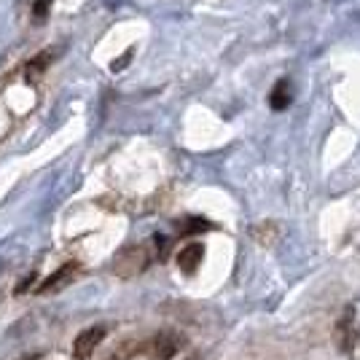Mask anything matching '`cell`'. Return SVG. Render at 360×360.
<instances>
[{"instance_id":"6da1fadb","label":"cell","mask_w":360,"mask_h":360,"mask_svg":"<svg viewBox=\"0 0 360 360\" xmlns=\"http://www.w3.org/2000/svg\"><path fill=\"white\" fill-rule=\"evenodd\" d=\"M105 339V328L97 326V328H86L81 336H75V345H73V358L75 360H89L94 347L100 345Z\"/></svg>"},{"instance_id":"7a4b0ae2","label":"cell","mask_w":360,"mask_h":360,"mask_svg":"<svg viewBox=\"0 0 360 360\" xmlns=\"http://www.w3.org/2000/svg\"><path fill=\"white\" fill-rule=\"evenodd\" d=\"M148 264V255H146V248H127L124 253L116 258V271L119 274H135V271L146 269Z\"/></svg>"},{"instance_id":"3957f363","label":"cell","mask_w":360,"mask_h":360,"mask_svg":"<svg viewBox=\"0 0 360 360\" xmlns=\"http://www.w3.org/2000/svg\"><path fill=\"white\" fill-rule=\"evenodd\" d=\"M75 271H78V264H65V266H60L51 277H46L44 283H41L38 293H41V296H44V293H57L62 285H68V283L73 280Z\"/></svg>"},{"instance_id":"277c9868","label":"cell","mask_w":360,"mask_h":360,"mask_svg":"<svg viewBox=\"0 0 360 360\" xmlns=\"http://www.w3.org/2000/svg\"><path fill=\"white\" fill-rule=\"evenodd\" d=\"M202 258H205V248H202L199 242H191V245H186L178 253V266L186 271V274H191V271H196V266L202 264Z\"/></svg>"},{"instance_id":"5b68a950","label":"cell","mask_w":360,"mask_h":360,"mask_svg":"<svg viewBox=\"0 0 360 360\" xmlns=\"http://www.w3.org/2000/svg\"><path fill=\"white\" fill-rule=\"evenodd\" d=\"M290 100H293V94L288 89V81H277V86H274L269 94L271 110H285V108L290 105Z\"/></svg>"},{"instance_id":"8992f818","label":"cell","mask_w":360,"mask_h":360,"mask_svg":"<svg viewBox=\"0 0 360 360\" xmlns=\"http://www.w3.org/2000/svg\"><path fill=\"white\" fill-rule=\"evenodd\" d=\"M207 229H212V224L205 218H186L180 226V234H199V231H207Z\"/></svg>"},{"instance_id":"52a82bcc","label":"cell","mask_w":360,"mask_h":360,"mask_svg":"<svg viewBox=\"0 0 360 360\" xmlns=\"http://www.w3.org/2000/svg\"><path fill=\"white\" fill-rule=\"evenodd\" d=\"M51 57H54V54H51V49H49V51H44V54H41L38 60H32L30 65H27V78H30V75H35L38 70H44L46 65H49V60H51Z\"/></svg>"},{"instance_id":"ba28073f","label":"cell","mask_w":360,"mask_h":360,"mask_svg":"<svg viewBox=\"0 0 360 360\" xmlns=\"http://www.w3.org/2000/svg\"><path fill=\"white\" fill-rule=\"evenodd\" d=\"M156 352H159V358H165V360L175 352V345L169 342V336H165V333H162V336L156 339Z\"/></svg>"},{"instance_id":"9c48e42d","label":"cell","mask_w":360,"mask_h":360,"mask_svg":"<svg viewBox=\"0 0 360 360\" xmlns=\"http://www.w3.org/2000/svg\"><path fill=\"white\" fill-rule=\"evenodd\" d=\"M49 8H51V0H35V3H32V16H35V19H44V16L49 14Z\"/></svg>"},{"instance_id":"30bf717a","label":"cell","mask_w":360,"mask_h":360,"mask_svg":"<svg viewBox=\"0 0 360 360\" xmlns=\"http://www.w3.org/2000/svg\"><path fill=\"white\" fill-rule=\"evenodd\" d=\"M132 60V51H124V57H119V60L110 62V68H113V73H119V70H124L127 68V62Z\"/></svg>"},{"instance_id":"8fae6325","label":"cell","mask_w":360,"mask_h":360,"mask_svg":"<svg viewBox=\"0 0 360 360\" xmlns=\"http://www.w3.org/2000/svg\"><path fill=\"white\" fill-rule=\"evenodd\" d=\"M35 277H38V274H35V271H30V274H27V277H25V280L16 285V293H25V290H27V288L35 283Z\"/></svg>"},{"instance_id":"7c38bea8","label":"cell","mask_w":360,"mask_h":360,"mask_svg":"<svg viewBox=\"0 0 360 360\" xmlns=\"http://www.w3.org/2000/svg\"><path fill=\"white\" fill-rule=\"evenodd\" d=\"M22 360H38V355H25Z\"/></svg>"}]
</instances>
